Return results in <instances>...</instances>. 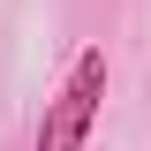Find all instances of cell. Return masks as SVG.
<instances>
[{
	"mask_svg": "<svg viewBox=\"0 0 151 151\" xmlns=\"http://www.w3.org/2000/svg\"><path fill=\"white\" fill-rule=\"evenodd\" d=\"M98 98H106V45H83L53 98H45V121H38V151H83L98 121Z\"/></svg>",
	"mask_w": 151,
	"mask_h": 151,
	"instance_id": "1",
	"label": "cell"
}]
</instances>
